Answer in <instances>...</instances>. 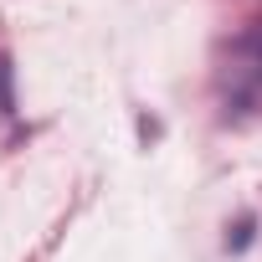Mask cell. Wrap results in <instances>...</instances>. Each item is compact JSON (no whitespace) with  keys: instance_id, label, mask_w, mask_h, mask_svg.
<instances>
[{"instance_id":"1","label":"cell","mask_w":262,"mask_h":262,"mask_svg":"<svg viewBox=\"0 0 262 262\" xmlns=\"http://www.w3.org/2000/svg\"><path fill=\"white\" fill-rule=\"evenodd\" d=\"M236 93L247 103H262V31L236 47Z\"/></svg>"},{"instance_id":"2","label":"cell","mask_w":262,"mask_h":262,"mask_svg":"<svg viewBox=\"0 0 262 262\" xmlns=\"http://www.w3.org/2000/svg\"><path fill=\"white\" fill-rule=\"evenodd\" d=\"M252 226H257V216L247 211V216H236V226L226 231V252H247L252 247Z\"/></svg>"},{"instance_id":"3","label":"cell","mask_w":262,"mask_h":262,"mask_svg":"<svg viewBox=\"0 0 262 262\" xmlns=\"http://www.w3.org/2000/svg\"><path fill=\"white\" fill-rule=\"evenodd\" d=\"M0 113H16V88H11V57L0 52Z\"/></svg>"}]
</instances>
